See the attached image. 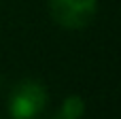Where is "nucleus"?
Returning <instances> with one entry per match:
<instances>
[{
    "mask_svg": "<svg viewBox=\"0 0 121 119\" xmlns=\"http://www.w3.org/2000/svg\"><path fill=\"white\" fill-rule=\"evenodd\" d=\"M47 104V89L32 79L15 85L9 98V111L13 119H34Z\"/></svg>",
    "mask_w": 121,
    "mask_h": 119,
    "instance_id": "nucleus-1",
    "label": "nucleus"
},
{
    "mask_svg": "<svg viewBox=\"0 0 121 119\" xmlns=\"http://www.w3.org/2000/svg\"><path fill=\"white\" fill-rule=\"evenodd\" d=\"M98 9V0H49L51 17L70 30L85 28Z\"/></svg>",
    "mask_w": 121,
    "mask_h": 119,
    "instance_id": "nucleus-2",
    "label": "nucleus"
},
{
    "mask_svg": "<svg viewBox=\"0 0 121 119\" xmlns=\"http://www.w3.org/2000/svg\"><path fill=\"white\" fill-rule=\"evenodd\" d=\"M83 111H85L83 100H81L79 96H70V98L64 100L62 109L55 113V117H53V119H81Z\"/></svg>",
    "mask_w": 121,
    "mask_h": 119,
    "instance_id": "nucleus-3",
    "label": "nucleus"
}]
</instances>
